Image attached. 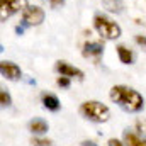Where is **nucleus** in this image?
<instances>
[{"instance_id": "obj_6", "label": "nucleus", "mask_w": 146, "mask_h": 146, "mask_svg": "<svg viewBox=\"0 0 146 146\" xmlns=\"http://www.w3.org/2000/svg\"><path fill=\"white\" fill-rule=\"evenodd\" d=\"M82 54L83 58L94 60L95 63H99V60L104 54V42L102 41H87L82 48Z\"/></svg>"}, {"instance_id": "obj_22", "label": "nucleus", "mask_w": 146, "mask_h": 146, "mask_svg": "<svg viewBox=\"0 0 146 146\" xmlns=\"http://www.w3.org/2000/svg\"><path fill=\"white\" fill-rule=\"evenodd\" d=\"M15 33H17V34H22V33H24V26H22V24L17 26V27H15Z\"/></svg>"}, {"instance_id": "obj_20", "label": "nucleus", "mask_w": 146, "mask_h": 146, "mask_svg": "<svg viewBox=\"0 0 146 146\" xmlns=\"http://www.w3.org/2000/svg\"><path fill=\"white\" fill-rule=\"evenodd\" d=\"M109 146H126V143H122V141H119V139H115V138H112V139H109V143H107Z\"/></svg>"}, {"instance_id": "obj_5", "label": "nucleus", "mask_w": 146, "mask_h": 146, "mask_svg": "<svg viewBox=\"0 0 146 146\" xmlns=\"http://www.w3.org/2000/svg\"><path fill=\"white\" fill-rule=\"evenodd\" d=\"M27 7V0H0V12H2V21L12 17L14 14L24 10Z\"/></svg>"}, {"instance_id": "obj_12", "label": "nucleus", "mask_w": 146, "mask_h": 146, "mask_svg": "<svg viewBox=\"0 0 146 146\" xmlns=\"http://www.w3.org/2000/svg\"><path fill=\"white\" fill-rule=\"evenodd\" d=\"M115 51H117V56H119V60H121L122 65H133V63H134V53H133L127 46L119 44V46L115 48Z\"/></svg>"}, {"instance_id": "obj_4", "label": "nucleus", "mask_w": 146, "mask_h": 146, "mask_svg": "<svg viewBox=\"0 0 146 146\" xmlns=\"http://www.w3.org/2000/svg\"><path fill=\"white\" fill-rule=\"evenodd\" d=\"M46 19V12L39 7V5H27L22 10V26L24 27H37L44 22Z\"/></svg>"}, {"instance_id": "obj_15", "label": "nucleus", "mask_w": 146, "mask_h": 146, "mask_svg": "<svg viewBox=\"0 0 146 146\" xmlns=\"http://www.w3.org/2000/svg\"><path fill=\"white\" fill-rule=\"evenodd\" d=\"M31 146H53V141L46 139V138H33L31 139Z\"/></svg>"}, {"instance_id": "obj_14", "label": "nucleus", "mask_w": 146, "mask_h": 146, "mask_svg": "<svg viewBox=\"0 0 146 146\" xmlns=\"http://www.w3.org/2000/svg\"><path fill=\"white\" fill-rule=\"evenodd\" d=\"M0 104H2V107H10L12 106V97H10V94L7 92V88H0Z\"/></svg>"}, {"instance_id": "obj_2", "label": "nucleus", "mask_w": 146, "mask_h": 146, "mask_svg": "<svg viewBox=\"0 0 146 146\" xmlns=\"http://www.w3.org/2000/svg\"><path fill=\"white\" fill-rule=\"evenodd\" d=\"M94 29L97 31V34L106 39V41H115L117 37H121L122 29L121 26L112 21L109 15L102 14V12H95L94 14Z\"/></svg>"}, {"instance_id": "obj_19", "label": "nucleus", "mask_w": 146, "mask_h": 146, "mask_svg": "<svg viewBox=\"0 0 146 146\" xmlns=\"http://www.w3.org/2000/svg\"><path fill=\"white\" fill-rule=\"evenodd\" d=\"M136 127H138V131H141L143 136H146V119H138L136 121Z\"/></svg>"}, {"instance_id": "obj_3", "label": "nucleus", "mask_w": 146, "mask_h": 146, "mask_svg": "<svg viewBox=\"0 0 146 146\" xmlns=\"http://www.w3.org/2000/svg\"><path fill=\"white\" fill-rule=\"evenodd\" d=\"M80 114L92 122H107L110 117V110L106 104L99 100H87L80 106Z\"/></svg>"}, {"instance_id": "obj_7", "label": "nucleus", "mask_w": 146, "mask_h": 146, "mask_svg": "<svg viewBox=\"0 0 146 146\" xmlns=\"http://www.w3.org/2000/svg\"><path fill=\"white\" fill-rule=\"evenodd\" d=\"M54 70H56V73H58V75H61V76L76 78V80H83V78H85V75H83V72H82L80 68L73 66V65L66 63V61H56Z\"/></svg>"}, {"instance_id": "obj_8", "label": "nucleus", "mask_w": 146, "mask_h": 146, "mask_svg": "<svg viewBox=\"0 0 146 146\" xmlns=\"http://www.w3.org/2000/svg\"><path fill=\"white\" fill-rule=\"evenodd\" d=\"M0 73H2L3 78H7V80H10V82H15V80H19V78L22 76L21 66L15 65L14 61H7V60L0 61Z\"/></svg>"}, {"instance_id": "obj_16", "label": "nucleus", "mask_w": 146, "mask_h": 146, "mask_svg": "<svg viewBox=\"0 0 146 146\" xmlns=\"http://www.w3.org/2000/svg\"><path fill=\"white\" fill-rule=\"evenodd\" d=\"M56 83H58V87H61V88H68L70 87V83H72V78H68V76H58V80H56Z\"/></svg>"}, {"instance_id": "obj_18", "label": "nucleus", "mask_w": 146, "mask_h": 146, "mask_svg": "<svg viewBox=\"0 0 146 146\" xmlns=\"http://www.w3.org/2000/svg\"><path fill=\"white\" fill-rule=\"evenodd\" d=\"M134 41H136V44L139 46V48H143L146 51V36H143V34H136L134 36Z\"/></svg>"}, {"instance_id": "obj_21", "label": "nucleus", "mask_w": 146, "mask_h": 146, "mask_svg": "<svg viewBox=\"0 0 146 146\" xmlns=\"http://www.w3.org/2000/svg\"><path fill=\"white\" fill-rule=\"evenodd\" d=\"M82 146H99V145H97V143H94V141H83Z\"/></svg>"}, {"instance_id": "obj_11", "label": "nucleus", "mask_w": 146, "mask_h": 146, "mask_svg": "<svg viewBox=\"0 0 146 146\" xmlns=\"http://www.w3.org/2000/svg\"><path fill=\"white\" fill-rule=\"evenodd\" d=\"M41 102L44 106V109L51 110V112H58L61 104H60V99L54 95V94H42L41 95Z\"/></svg>"}, {"instance_id": "obj_13", "label": "nucleus", "mask_w": 146, "mask_h": 146, "mask_svg": "<svg viewBox=\"0 0 146 146\" xmlns=\"http://www.w3.org/2000/svg\"><path fill=\"white\" fill-rule=\"evenodd\" d=\"M102 7L112 14H122L124 12V2L122 0H102Z\"/></svg>"}, {"instance_id": "obj_10", "label": "nucleus", "mask_w": 146, "mask_h": 146, "mask_svg": "<svg viewBox=\"0 0 146 146\" xmlns=\"http://www.w3.org/2000/svg\"><path fill=\"white\" fill-rule=\"evenodd\" d=\"M27 127H29V131H31L33 134H36V136H42V134H46L48 129H49L48 122H46L44 119H41V117H34L33 121H29Z\"/></svg>"}, {"instance_id": "obj_17", "label": "nucleus", "mask_w": 146, "mask_h": 146, "mask_svg": "<svg viewBox=\"0 0 146 146\" xmlns=\"http://www.w3.org/2000/svg\"><path fill=\"white\" fill-rule=\"evenodd\" d=\"M44 3H48L51 9H60V7H63L65 5V2L66 0H42Z\"/></svg>"}, {"instance_id": "obj_9", "label": "nucleus", "mask_w": 146, "mask_h": 146, "mask_svg": "<svg viewBox=\"0 0 146 146\" xmlns=\"http://www.w3.org/2000/svg\"><path fill=\"white\" fill-rule=\"evenodd\" d=\"M122 139H124L126 146H146V136L138 134L134 131H129V129H126L122 133Z\"/></svg>"}, {"instance_id": "obj_1", "label": "nucleus", "mask_w": 146, "mask_h": 146, "mask_svg": "<svg viewBox=\"0 0 146 146\" xmlns=\"http://www.w3.org/2000/svg\"><path fill=\"white\" fill-rule=\"evenodd\" d=\"M112 102H115L121 109L126 112H141L145 109V99L143 95L126 85H114L109 92Z\"/></svg>"}]
</instances>
